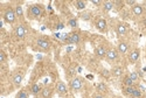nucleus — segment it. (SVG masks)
Returning <instances> with one entry per match:
<instances>
[{
  "label": "nucleus",
  "mask_w": 146,
  "mask_h": 98,
  "mask_svg": "<svg viewBox=\"0 0 146 98\" xmlns=\"http://www.w3.org/2000/svg\"><path fill=\"white\" fill-rule=\"evenodd\" d=\"M115 6L113 1H104L103 3V11L104 12H110Z\"/></svg>",
  "instance_id": "obj_19"
},
{
  "label": "nucleus",
  "mask_w": 146,
  "mask_h": 98,
  "mask_svg": "<svg viewBox=\"0 0 146 98\" xmlns=\"http://www.w3.org/2000/svg\"><path fill=\"white\" fill-rule=\"evenodd\" d=\"M56 92H57L58 95H61V96H63V95H66V93L68 92V88H67V85H66L64 82L60 81V82L56 84Z\"/></svg>",
  "instance_id": "obj_7"
},
{
  "label": "nucleus",
  "mask_w": 146,
  "mask_h": 98,
  "mask_svg": "<svg viewBox=\"0 0 146 98\" xmlns=\"http://www.w3.org/2000/svg\"><path fill=\"white\" fill-rule=\"evenodd\" d=\"M123 83L126 85V87H133L135 85V82H133L129 76H126L125 78H124V81H123Z\"/></svg>",
  "instance_id": "obj_22"
},
{
  "label": "nucleus",
  "mask_w": 146,
  "mask_h": 98,
  "mask_svg": "<svg viewBox=\"0 0 146 98\" xmlns=\"http://www.w3.org/2000/svg\"><path fill=\"white\" fill-rule=\"evenodd\" d=\"M91 3L96 6H100V5H103V3L101 1V0H91Z\"/></svg>",
  "instance_id": "obj_33"
},
{
  "label": "nucleus",
  "mask_w": 146,
  "mask_h": 98,
  "mask_svg": "<svg viewBox=\"0 0 146 98\" xmlns=\"http://www.w3.org/2000/svg\"><path fill=\"white\" fill-rule=\"evenodd\" d=\"M139 56H140L139 49H133V50L130 53V55H129V61L131 63H136L137 61L139 60Z\"/></svg>",
  "instance_id": "obj_9"
},
{
  "label": "nucleus",
  "mask_w": 146,
  "mask_h": 98,
  "mask_svg": "<svg viewBox=\"0 0 146 98\" xmlns=\"http://www.w3.org/2000/svg\"><path fill=\"white\" fill-rule=\"evenodd\" d=\"M23 76H25V72L23 71H18L15 72L13 76H12V82L15 87H20L21 83H22V79H23Z\"/></svg>",
  "instance_id": "obj_4"
},
{
  "label": "nucleus",
  "mask_w": 146,
  "mask_h": 98,
  "mask_svg": "<svg viewBox=\"0 0 146 98\" xmlns=\"http://www.w3.org/2000/svg\"><path fill=\"white\" fill-rule=\"evenodd\" d=\"M80 41H81V36H80L78 33H71V34L69 35V39H68V42H69V43H75V44H77Z\"/></svg>",
  "instance_id": "obj_13"
},
{
  "label": "nucleus",
  "mask_w": 146,
  "mask_h": 98,
  "mask_svg": "<svg viewBox=\"0 0 146 98\" xmlns=\"http://www.w3.org/2000/svg\"><path fill=\"white\" fill-rule=\"evenodd\" d=\"M92 98H104V96H102V95H95Z\"/></svg>",
  "instance_id": "obj_34"
},
{
  "label": "nucleus",
  "mask_w": 146,
  "mask_h": 98,
  "mask_svg": "<svg viewBox=\"0 0 146 98\" xmlns=\"http://www.w3.org/2000/svg\"><path fill=\"white\" fill-rule=\"evenodd\" d=\"M127 5H130V6H135V5H137V1H136V0H126V1H125Z\"/></svg>",
  "instance_id": "obj_31"
},
{
  "label": "nucleus",
  "mask_w": 146,
  "mask_h": 98,
  "mask_svg": "<svg viewBox=\"0 0 146 98\" xmlns=\"http://www.w3.org/2000/svg\"><path fill=\"white\" fill-rule=\"evenodd\" d=\"M136 89H137V88L135 87V85H133V87H126L124 92H125V95H127V96H131V95L133 93V91H135Z\"/></svg>",
  "instance_id": "obj_23"
},
{
  "label": "nucleus",
  "mask_w": 146,
  "mask_h": 98,
  "mask_svg": "<svg viewBox=\"0 0 146 98\" xmlns=\"http://www.w3.org/2000/svg\"><path fill=\"white\" fill-rule=\"evenodd\" d=\"M80 18L82 20H84V21H89L91 19V13L90 12H83V13L80 14Z\"/></svg>",
  "instance_id": "obj_21"
},
{
  "label": "nucleus",
  "mask_w": 146,
  "mask_h": 98,
  "mask_svg": "<svg viewBox=\"0 0 146 98\" xmlns=\"http://www.w3.org/2000/svg\"><path fill=\"white\" fill-rule=\"evenodd\" d=\"M116 30H117V34H118V35H125V34L127 33V28H126V26H125L124 23H121V22L117 24Z\"/></svg>",
  "instance_id": "obj_16"
},
{
  "label": "nucleus",
  "mask_w": 146,
  "mask_h": 98,
  "mask_svg": "<svg viewBox=\"0 0 146 98\" xmlns=\"http://www.w3.org/2000/svg\"><path fill=\"white\" fill-rule=\"evenodd\" d=\"M14 34L18 39H23L27 34V29L23 24H18V26L14 28Z\"/></svg>",
  "instance_id": "obj_3"
},
{
  "label": "nucleus",
  "mask_w": 146,
  "mask_h": 98,
  "mask_svg": "<svg viewBox=\"0 0 146 98\" xmlns=\"http://www.w3.org/2000/svg\"><path fill=\"white\" fill-rule=\"evenodd\" d=\"M15 18H17V14H15V12L12 9V8H8L5 11V13H4V19L6 22L8 23H13L15 22Z\"/></svg>",
  "instance_id": "obj_2"
},
{
  "label": "nucleus",
  "mask_w": 146,
  "mask_h": 98,
  "mask_svg": "<svg viewBox=\"0 0 146 98\" xmlns=\"http://www.w3.org/2000/svg\"><path fill=\"white\" fill-rule=\"evenodd\" d=\"M36 43H38V46L42 49H44V50H48V49H50V43L48 40L46 39H38L36 40Z\"/></svg>",
  "instance_id": "obj_11"
},
{
  "label": "nucleus",
  "mask_w": 146,
  "mask_h": 98,
  "mask_svg": "<svg viewBox=\"0 0 146 98\" xmlns=\"http://www.w3.org/2000/svg\"><path fill=\"white\" fill-rule=\"evenodd\" d=\"M17 98H28V93L26 90H20L17 95Z\"/></svg>",
  "instance_id": "obj_24"
},
{
  "label": "nucleus",
  "mask_w": 146,
  "mask_h": 98,
  "mask_svg": "<svg viewBox=\"0 0 146 98\" xmlns=\"http://www.w3.org/2000/svg\"><path fill=\"white\" fill-rule=\"evenodd\" d=\"M106 48L104 47V46H100V47H97L96 48V50H95V54L98 56V57H101V58H103V57H105L106 56Z\"/></svg>",
  "instance_id": "obj_14"
},
{
  "label": "nucleus",
  "mask_w": 146,
  "mask_h": 98,
  "mask_svg": "<svg viewBox=\"0 0 146 98\" xmlns=\"http://www.w3.org/2000/svg\"><path fill=\"white\" fill-rule=\"evenodd\" d=\"M132 13L135 14L136 17H140V15H143L144 13H145V8L141 6V5H135L132 7Z\"/></svg>",
  "instance_id": "obj_10"
},
{
  "label": "nucleus",
  "mask_w": 146,
  "mask_h": 98,
  "mask_svg": "<svg viewBox=\"0 0 146 98\" xmlns=\"http://www.w3.org/2000/svg\"><path fill=\"white\" fill-rule=\"evenodd\" d=\"M123 72H124V70H123V68H121V67H115L111 70V74L115 77H120L121 75H123Z\"/></svg>",
  "instance_id": "obj_18"
},
{
  "label": "nucleus",
  "mask_w": 146,
  "mask_h": 98,
  "mask_svg": "<svg viewBox=\"0 0 146 98\" xmlns=\"http://www.w3.org/2000/svg\"><path fill=\"white\" fill-rule=\"evenodd\" d=\"M97 89H98L100 91H106V84L103 83V82L98 83V84H97Z\"/></svg>",
  "instance_id": "obj_29"
},
{
  "label": "nucleus",
  "mask_w": 146,
  "mask_h": 98,
  "mask_svg": "<svg viewBox=\"0 0 146 98\" xmlns=\"http://www.w3.org/2000/svg\"><path fill=\"white\" fill-rule=\"evenodd\" d=\"M95 26H96V28L98 29V30H101V32H105L106 28H108V22H106L105 19H98V20L96 21Z\"/></svg>",
  "instance_id": "obj_8"
},
{
  "label": "nucleus",
  "mask_w": 146,
  "mask_h": 98,
  "mask_svg": "<svg viewBox=\"0 0 146 98\" xmlns=\"http://www.w3.org/2000/svg\"><path fill=\"white\" fill-rule=\"evenodd\" d=\"M70 89L74 91H80L82 89V81L78 77H75L70 81Z\"/></svg>",
  "instance_id": "obj_5"
},
{
  "label": "nucleus",
  "mask_w": 146,
  "mask_h": 98,
  "mask_svg": "<svg viewBox=\"0 0 146 98\" xmlns=\"http://www.w3.org/2000/svg\"><path fill=\"white\" fill-rule=\"evenodd\" d=\"M41 91H42V88H41V85L40 84H33L32 85V88H31V93L32 95H39V93H41Z\"/></svg>",
  "instance_id": "obj_17"
},
{
  "label": "nucleus",
  "mask_w": 146,
  "mask_h": 98,
  "mask_svg": "<svg viewBox=\"0 0 146 98\" xmlns=\"http://www.w3.org/2000/svg\"><path fill=\"white\" fill-rule=\"evenodd\" d=\"M106 60L108 62H115V61L118 58V52L116 50V49H109V50L106 52Z\"/></svg>",
  "instance_id": "obj_6"
},
{
  "label": "nucleus",
  "mask_w": 146,
  "mask_h": 98,
  "mask_svg": "<svg viewBox=\"0 0 146 98\" xmlns=\"http://www.w3.org/2000/svg\"><path fill=\"white\" fill-rule=\"evenodd\" d=\"M6 61V56H5V53L1 50L0 52V62H5Z\"/></svg>",
  "instance_id": "obj_32"
},
{
  "label": "nucleus",
  "mask_w": 146,
  "mask_h": 98,
  "mask_svg": "<svg viewBox=\"0 0 146 98\" xmlns=\"http://www.w3.org/2000/svg\"><path fill=\"white\" fill-rule=\"evenodd\" d=\"M28 14H29V18L32 19H36L41 17L42 14V7L40 5H32L29 8H28Z\"/></svg>",
  "instance_id": "obj_1"
},
{
  "label": "nucleus",
  "mask_w": 146,
  "mask_h": 98,
  "mask_svg": "<svg viewBox=\"0 0 146 98\" xmlns=\"http://www.w3.org/2000/svg\"><path fill=\"white\" fill-rule=\"evenodd\" d=\"M74 5H75V7L77 9H84V8H86V6H87V3L82 1V0H77V1L74 3Z\"/></svg>",
  "instance_id": "obj_20"
},
{
  "label": "nucleus",
  "mask_w": 146,
  "mask_h": 98,
  "mask_svg": "<svg viewBox=\"0 0 146 98\" xmlns=\"http://www.w3.org/2000/svg\"><path fill=\"white\" fill-rule=\"evenodd\" d=\"M14 12H15V14H17V17H22V15H23V11H22V7H21L20 5H18V6L15 7Z\"/></svg>",
  "instance_id": "obj_26"
},
{
  "label": "nucleus",
  "mask_w": 146,
  "mask_h": 98,
  "mask_svg": "<svg viewBox=\"0 0 146 98\" xmlns=\"http://www.w3.org/2000/svg\"><path fill=\"white\" fill-rule=\"evenodd\" d=\"M117 52L120 53V54H126L129 52V44L126 42H124V41L119 42V44L117 47Z\"/></svg>",
  "instance_id": "obj_12"
},
{
  "label": "nucleus",
  "mask_w": 146,
  "mask_h": 98,
  "mask_svg": "<svg viewBox=\"0 0 146 98\" xmlns=\"http://www.w3.org/2000/svg\"><path fill=\"white\" fill-rule=\"evenodd\" d=\"M101 75L103 76V77H110V75H111V72H110V70H108V69H102V71H101Z\"/></svg>",
  "instance_id": "obj_30"
},
{
  "label": "nucleus",
  "mask_w": 146,
  "mask_h": 98,
  "mask_svg": "<svg viewBox=\"0 0 146 98\" xmlns=\"http://www.w3.org/2000/svg\"><path fill=\"white\" fill-rule=\"evenodd\" d=\"M129 77H130V78H131L133 82H137V81L139 79V76H138V74H137L136 71H132V72H130Z\"/></svg>",
  "instance_id": "obj_25"
},
{
  "label": "nucleus",
  "mask_w": 146,
  "mask_h": 98,
  "mask_svg": "<svg viewBox=\"0 0 146 98\" xmlns=\"http://www.w3.org/2000/svg\"><path fill=\"white\" fill-rule=\"evenodd\" d=\"M53 95V89L50 87H44L41 91V98H50Z\"/></svg>",
  "instance_id": "obj_15"
},
{
  "label": "nucleus",
  "mask_w": 146,
  "mask_h": 98,
  "mask_svg": "<svg viewBox=\"0 0 146 98\" xmlns=\"http://www.w3.org/2000/svg\"><path fill=\"white\" fill-rule=\"evenodd\" d=\"M68 24L71 28H76L77 27V19H70L68 21Z\"/></svg>",
  "instance_id": "obj_27"
},
{
  "label": "nucleus",
  "mask_w": 146,
  "mask_h": 98,
  "mask_svg": "<svg viewBox=\"0 0 146 98\" xmlns=\"http://www.w3.org/2000/svg\"><path fill=\"white\" fill-rule=\"evenodd\" d=\"M132 98H140L141 97V91L139 89H136L135 91H133V93L131 95Z\"/></svg>",
  "instance_id": "obj_28"
}]
</instances>
